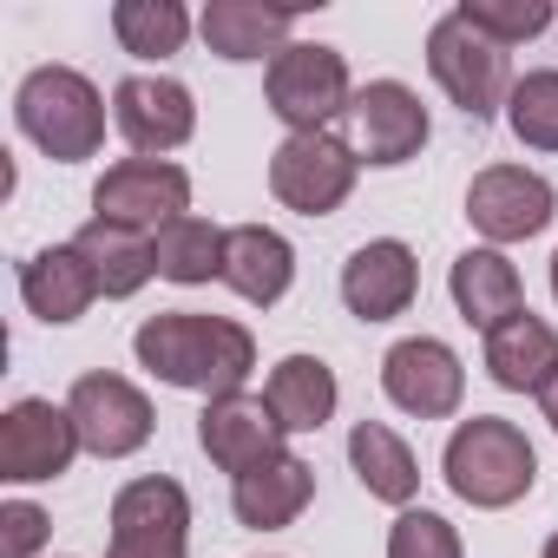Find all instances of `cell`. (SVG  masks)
<instances>
[{"mask_svg": "<svg viewBox=\"0 0 558 558\" xmlns=\"http://www.w3.org/2000/svg\"><path fill=\"white\" fill-rule=\"evenodd\" d=\"M132 355L145 375H158L165 388H191L204 401L243 395L250 368H256V336L230 316H197V310H165L151 323H138Z\"/></svg>", "mask_w": 558, "mask_h": 558, "instance_id": "6da1fadb", "label": "cell"}, {"mask_svg": "<svg viewBox=\"0 0 558 558\" xmlns=\"http://www.w3.org/2000/svg\"><path fill=\"white\" fill-rule=\"evenodd\" d=\"M440 473H447V486H453L466 506H480V512H506V506H519V499L532 493V480H538V453H532V440H525L512 421H499V414H473V421H460V427L447 434Z\"/></svg>", "mask_w": 558, "mask_h": 558, "instance_id": "7a4b0ae2", "label": "cell"}, {"mask_svg": "<svg viewBox=\"0 0 558 558\" xmlns=\"http://www.w3.org/2000/svg\"><path fill=\"white\" fill-rule=\"evenodd\" d=\"M14 125L53 165H80V158H99L106 145V99L80 66H34L14 93Z\"/></svg>", "mask_w": 558, "mask_h": 558, "instance_id": "3957f363", "label": "cell"}, {"mask_svg": "<svg viewBox=\"0 0 558 558\" xmlns=\"http://www.w3.org/2000/svg\"><path fill=\"white\" fill-rule=\"evenodd\" d=\"M263 99L269 112L296 132H329V119H342L355 106V86H349V60L323 40H290L283 53L269 60L263 73Z\"/></svg>", "mask_w": 558, "mask_h": 558, "instance_id": "277c9868", "label": "cell"}, {"mask_svg": "<svg viewBox=\"0 0 558 558\" xmlns=\"http://www.w3.org/2000/svg\"><path fill=\"white\" fill-rule=\"evenodd\" d=\"M427 73L440 80V93L473 125H486L512 99V60H506V47H493L486 34H473L460 14H440L427 27Z\"/></svg>", "mask_w": 558, "mask_h": 558, "instance_id": "5b68a950", "label": "cell"}, {"mask_svg": "<svg viewBox=\"0 0 558 558\" xmlns=\"http://www.w3.org/2000/svg\"><path fill=\"white\" fill-rule=\"evenodd\" d=\"M355 178H362V151L349 138H336V132H296V138H283L269 151V191L296 217L342 210Z\"/></svg>", "mask_w": 558, "mask_h": 558, "instance_id": "8992f818", "label": "cell"}, {"mask_svg": "<svg viewBox=\"0 0 558 558\" xmlns=\"http://www.w3.org/2000/svg\"><path fill=\"white\" fill-rule=\"evenodd\" d=\"M93 217L132 236H158L178 217H191V171L171 158H119L93 184Z\"/></svg>", "mask_w": 558, "mask_h": 558, "instance_id": "52a82bcc", "label": "cell"}, {"mask_svg": "<svg viewBox=\"0 0 558 558\" xmlns=\"http://www.w3.org/2000/svg\"><path fill=\"white\" fill-rule=\"evenodd\" d=\"M184 538H191V493L178 480L145 473L119 486L106 558H184Z\"/></svg>", "mask_w": 558, "mask_h": 558, "instance_id": "ba28073f", "label": "cell"}, {"mask_svg": "<svg viewBox=\"0 0 558 558\" xmlns=\"http://www.w3.org/2000/svg\"><path fill=\"white\" fill-rule=\"evenodd\" d=\"M551 217H558V191H551L538 171H525V165H486V171L466 184V223H473L493 250L538 236Z\"/></svg>", "mask_w": 558, "mask_h": 558, "instance_id": "9c48e42d", "label": "cell"}, {"mask_svg": "<svg viewBox=\"0 0 558 558\" xmlns=\"http://www.w3.org/2000/svg\"><path fill=\"white\" fill-rule=\"evenodd\" d=\"M381 395L414 421H447L466 401V368L440 336H408L381 355Z\"/></svg>", "mask_w": 558, "mask_h": 558, "instance_id": "30bf717a", "label": "cell"}, {"mask_svg": "<svg viewBox=\"0 0 558 558\" xmlns=\"http://www.w3.org/2000/svg\"><path fill=\"white\" fill-rule=\"evenodd\" d=\"M66 414L80 427V447L99 453V460H125L151 440L158 414L145 401V388H132L125 375H80L73 395H66Z\"/></svg>", "mask_w": 558, "mask_h": 558, "instance_id": "8fae6325", "label": "cell"}, {"mask_svg": "<svg viewBox=\"0 0 558 558\" xmlns=\"http://www.w3.org/2000/svg\"><path fill=\"white\" fill-rule=\"evenodd\" d=\"M80 453V427L66 408L27 395L0 414V480L14 486H40V480H60Z\"/></svg>", "mask_w": 558, "mask_h": 558, "instance_id": "7c38bea8", "label": "cell"}, {"mask_svg": "<svg viewBox=\"0 0 558 558\" xmlns=\"http://www.w3.org/2000/svg\"><path fill=\"white\" fill-rule=\"evenodd\" d=\"M112 125L138 158H165L197 132V99L165 73H132L112 86Z\"/></svg>", "mask_w": 558, "mask_h": 558, "instance_id": "4fadbf2b", "label": "cell"}, {"mask_svg": "<svg viewBox=\"0 0 558 558\" xmlns=\"http://www.w3.org/2000/svg\"><path fill=\"white\" fill-rule=\"evenodd\" d=\"M283 440L290 434H283V421L269 414L263 395H223V401H204V414H197V447L230 480H243V473H256L269 460H283L290 453Z\"/></svg>", "mask_w": 558, "mask_h": 558, "instance_id": "5bb4252c", "label": "cell"}, {"mask_svg": "<svg viewBox=\"0 0 558 558\" xmlns=\"http://www.w3.org/2000/svg\"><path fill=\"white\" fill-rule=\"evenodd\" d=\"M349 119H355V151H362V165H381V171L421 158V145H427V132H434L421 93L401 86V80H368V86L355 93Z\"/></svg>", "mask_w": 558, "mask_h": 558, "instance_id": "9a60e30c", "label": "cell"}, {"mask_svg": "<svg viewBox=\"0 0 558 558\" xmlns=\"http://www.w3.org/2000/svg\"><path fill=\"white\" fill-rule=\"evenodd\" d=\"M421 296V263L401 236H375L342 263V303L355 323H395Z\"/></svg>", "mask_w": 558, "mask_h": 558, "instance_id": "2e32d148", "label": "cell"}, {"mask_svg": "<svg viewBox=\"0 0 558 558\" xmlns=\"http://www.w3.org/2000/svg\"><path fill=\"white\" fill-rule=\"evenodd\" d=\"M310 499H316V466L303 453H283V460H269V466L230 480V512L250 532H283V525H296L310 512Z\"/></svg>", "mask_w": 558, "mask_h": 558, "instance_id": "e0dca14e", "label": "cell"}, {"mask_svg": "<svg viewBox=\"0 0 558 558\" xmlns=\"http://www.w3.org/2000/svg\"><path fill=\"white\" fill-rule=\"evenodd\" d=\"M21 303H27V316L66 329V323H80L99 303V276H93V263L73 243H53V250L21 263Z\"/></svg>", "mask_w": 558, "mask_h": 558, "instance_id": "ac0fdd59", "label": "cell"}, {"mask_svg": "<svg viewBox=\"0 0 558 558\" xmlns=\"http://www.w3.org/2000/svg\"><path fill=\"white\" fill-rule=\"evenodd\" d=\"M447 290H453L460 323H473L480 336H493L499 323H512V316L525 310V283H519V269H512V263H506V250H493V243H480V250H460V256H453Z\"/></svg>", "mask_w": 558, "mask_h": 558, "instance_id": "d6986e66", "label": "cell"}, {"mask_svg": "<svg viewBox=\"0 0 558 558\" xmlns=\"http://www.w3.org/2000/svg\"><path fill=\"white\" fill-rule=\"evenodd\" d=\"M223 283L250 303V310H276L296 283V250L283 230L269 223H236L230 250H223Z\"/></svg>", "mask_w": 558, "mask_h": 558, "instance_id": "ffe728a7", "label": "cell"}, {"mask_svg": "<svg viewBox=\"0 0 558 558\" xmlns=\"http://www.w3.org/2000/svg\"><path fill=\"white\" fill-rule=\"evenodd\" d=\"M486 375L506 395H545L558 381V329L532 310H519L512 323H499L486 336Z\"/></svg>", "mask_w": 558, "mask_h": 558, "instance_id": "44dd1931", "label": "cell"}, {"mask_svg": "<svg viewBox=\"0 0 558 558\" xmlns=\"http://www.w3.org/2000/svg\"><path fill=\"white\" fill-rule=\"evenodd\" d=\"M303 8H263V0H210L197 14V34L217 60H276L290 47V27H296Z\"/></svg>", "mask_w": 558, "mask_h": 558, "instance_id": "7402d4cb", "label": "cell"}, {"mask_svg": "<svg viewBox=\"0 0 558 558\" xmlns=\"http://www.w3.org/2000/svg\"><path fill=\"white\" fill-rule=\"evenodd\" d=\"M263 401H269L276 421H283V434H323L336 421L342 388H336V368L323 355H283V362L269 368Z\"/></svg>", "mask_w": 558, "mask_h": 558, "instance_id": "603a6c76", "label": "cell"}, {"mask_svg": "<svg viewBox=\"0 0 558 558\" xmlns=\"http://www.w3.org/2000/svg\"><path fill=\"white\" fill-rule=\"evenodd\" d=\"M349 466H355V480L368 486V499H381V506H414V493H421L414 447H408L388 421H355V434H349Z\"/></svg>", "mask_w": 558, "mask_h": 558, "instance_id": "cb8c5ba5", "label": "cell"}, {"mask_svg": "<svg viewBox=\"0 0 558 558\" xmlns=\"http://www.w3.org/2000/svg\"><path fill=\"white\" fill-rule=\"evenodd\" d=\"M73 250L93 263V276H99V296H138L151 276H158V256H151V236H132V230H119V223H86L80 236H73Z\"/></svg>", "mask_w": 558, "mask_h": 558, "instance_id": "d4e9b609", "label": "cell"}, {"mask_svg": "<svg viewBox=\"0 0 558 558\" xmlns=\"http://www.w3.org/2000/svg\"><path fill=\"white\" fill-rule=\"evenodd\" d=\"M223 250H230V230H217L210 217H178L171 230L151 236V256H158V276L165 283H223Z\"/></svg>", "mask_w": 558, "mask_h": 558, "instance_id": "484cf974", "label": "cell"}, {"mask_svg": "<svg viewBox=\"0 0 558 558\" xmlns=\"http://www.w3.org/2000/svg\"><path fill=\"white\" fill-rule=\"evenodd\" d=\"M112 34L132 60H171L191 40V14L178 0H119L112 8Z\"/></svg>", "mask_w": 558, "mask_h": 558, "instance_id": "4316f807", "label": "cell"}, {"mask_svg": "<svg viewBox=\"0 0 558 558\" xmlns=\"http://www.w3.org/2000/svg\"><path fill=\"white\" fill-rule=\"evenodd\" d=\"M506 125H512V138H519L525 151H558V73H551V66L512 80Z\"/></svg>", "mask_w": 558, "mask_h": 558, "instance_id": "83f0119b", "label": "cell"}, {"mask_svg": "<svg viewBox=\"0 0 558 558\" xmlns=\"http://www.w3.org/2000/svg\"><path fill=\"white\" fill-rule=\"evenodd\" d=\"M473 34H486L493 47H519V40H538L551 27V0H460L453 8Z\"/></svg>", "mask_w": 558, "mask_h": 558, "instance_id": "f1b7e54d", "label": "cell"}, {"mask_svg": "<svg viewBox=\"0 0 558 558\" xmlns=\"http://www.w3.org/2000/svg\"><path fill=\"white\" fill-rule=\"evenodd\" d=\"M388 558H466V545H460V532H453L440 512L408 506V512L388 525Z\"/></svg>", "mask_w": 558, "mask_h": 558, "instance_id": "f546056e", "label": "cell"}, {"mask_svg": "<svg viewBox=\"0 0 558 558\" xmlns=\"http://www.w3.org/2000/svg\"><path fill=\"white\" fill-rule=\"evenodd\" d=\"M47 512L34 506V499H8L0 506V558H40V545H47Z\"/></svg>", "mask_w": 558, "mask_h": 558, "instance_id": "4dcf8cb0", "label": "cell"}, {"mask_svg": "<svg viewBox=\"0 0 558 558\" xmlns=\"http://www.w3.org/2000/svg\"><path fill=\"white\" fill-rule=\"evenodd\" d=\"M538 408H545V421H551V434H558V381H551V388L538 395Z\"/></svg>", "mask_w": 558, "mask_h": 558, "instance_id": "1f68e13d", "label": "cell"}, {"mask_svg": "<svg viewBox=\"0 0 558 558\" xmlns=\"http://www.w3.org/2000/svg\"><path fill=\"white\" fill-rule=\"evenodd\" d=\"M551 296H558V250H551Z\"/></svg>", "mask_w": 558, "mask_h": 558, "instance_id": "d6a6232c", "label": "cell"}, {"mask_svg": "<svg viewBox=\"0 0 558 558\" xmlns=\"http://www.w3.org/2000/svg\"><path fill=\"white\" fill-rule=\"evenodd\" d=\"M545 558H558V532H551V538H545Z\"/></svg>", "mask_w": 558, "mask_h": 558, "instance_id": "836d02e7", "label": "cell"}]
</instances>
